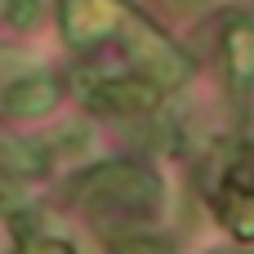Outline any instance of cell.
<instances>
[{
	"label": "cell",
	"mask_w": 254,
	"mask_h": 254,
	"mask_svg": "<svg viewBox=\"0 0 254 254\" xmlns=\"http://www.w3.org/2000/svg\"><path fill=\"white\" fill-rule=\"evenodd\" d=\"M4 18H9V27L27 31V27H36V18H40V0H4Z\"/></svg>",
	"instance_id": "7"
},
{
	"label": "cell",
	"mask_w": 254,
	"mask_h": 254,
	"mask_svg": "<svg viewBox=\"0 0 254 254\" xmlns=\"http://www.w3.org/2000/svg\"><path fill=\"white\" fill-rule=\"evenodd\" d=\"M89 98H94V107L107 112V116H147V112H156L161 89H156L152 80H107V85H98Z\"/></svg>",
	"instance_id": "3"
},
{
	"label": "cell",
	"mask_w": 254,
	"mask_h": 254,
	"mask_svg": "<svg viewBox=\"0 0 254 254\" xmlns=\"http://www.w3.org/2000/svg\"><path fill=\"white\" fill-rule=\"evenodd\" d=\"M223 67H228V85L237 94H246L254 85V18L237 13L223 27Z\"/></svg>",
	"instance_id": "4"
},
{
	"label": "cell",
	"mask_w": 254,
	"mask_h": 254,
	"mask_svg": "<svg viewBox=\"0 0 254 254\" xmlns=\"http://www.w3.org/2000/svg\"><path fill=\"white\" fill-rule=\"evenodd\" d=\"M129 54H134L138 67H147L143 80H152L156 89H174V85H183L188 71H192L188 58H183L156 27H147V22H138V18H134V27H129Z\"/></svg>",
	"instance_id": "2"
},
{
	"label": "cell",
	"mask_w": 254,
	"mask_h": 254,
	"mask_svg": "<svg viewBox=\"0 0 254 254\" xmlns=\"http://www.w3.org/2000/svg\"><path fill=\"white\" fill-rule=\"evenodd\" d=\"M112 254H174V246H170V241H161V237L125 232V237H112Z\"/></svg>",
	"instance_id": "6"
},
{
	"label": "cell",
	"mask_w": 254,
	"mask_h": 254,
	"mask_svg": "<svg viewBox=\"0 0 254 254\" xmlns=\"http://www.w3.org/2000/svg\"><path fill=\"white\" fill-rule=\"evenodd\" d=\"M85 205L98 210H116V214H152L161 205V179L134 161H103L94 165L76 188H71Z\"/></svg>",
	"instance_id": "1"
},
{
	"label": "cell",
	"mask_w": 254,
	"mask_h": 254,
	"mask_svg": "<svg viewBox=\"0 0 254 254\" xmlns=\"http://www.w3.org/2000/svg\"><path fill=\"white\" fill-rule=\"evenodd\" d=\"M63 98V85L54 76H27V80H13L4 94H0V107L18 121H36L45 112H54V103Z\"/></svg>",
	"instance_id": "5"
}]
</instances>
